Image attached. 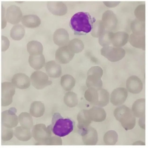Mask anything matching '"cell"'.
Segmentation results:
<instances>
[{"mask_svg": "<svg viewBox=\"0 0 148 148\" xmlns=\"http://www.w3.org/2000/svg\"><path fill=\"white\" fill-rule=\"evenodd\" d=\"M95 21V18L88 12H80L72 16L70 25L75 34L84 35L92 31Z\"/></svg>", "mask_w": 148, "mask_h": 148, "instance_id": "6da1fadb", "label": "cell"}, {"mask_svg": "<svg viewBox=\"0 0 148 148\" xmlns=\"http://www.w3.org/2000/svg\"><path fill=\"white\" fill-rule=\"evenodd\" d=\"M50 127L55 135L64 137L70 133L74 127L73 121L69 118H64L59 113L54 114Z\"/></svg>", "mask_w": 148, "mask_h": 148, "instance_id": "7a4b0ae2", "label": "cell"}, {"mask_svg": "<svg viewBox=\"0 0 148 148\" xmlns=\"http://www.w3.org/2000/svg\"><path fill=\"white\" fill-rule=\"evenodd\" d=\"M116 119L126 130L133 129L136 125V118L132 110L125 105L117 107L114 111Z\"/></svg>", "mask_w": 148, "mask_h": 148, "instance_id": "3957f363", "label": "cell"}, {"mask_svg": "<svg viewBox=\"0 0 148 148\" xmlns=\"http://www.w3.org/2000/svg\"><path fill=\"white\" fill-rule=\"evenodd\" d=\"M88 99L94 106L102 107L108 103L109 94L104 89L91 88L87 92Z\"/></svg>", "mask_w": 148, "mask_h": 148, "instance_id": "277c9868", "label": "cell"}, {"mask_svg": "<svg viewBox=\"0 0 148 148\" xmlns=\"http://www.w3.org/2000/svg\"><path fill=\"white\" fill-rule=\"evenodd\" d=\"M15 87L10 82H5L1 84V106H7L12 102L15 93Z\"/></svg>", "mask_w": 148, "mask_h": 148, "instance_id": "5b68a950", "label": "cell"}, {"mask_svg": "<svg viewBox=\"0 0 148 148\" xmlns=\"http://www.w3.org/2000/svg\"><path fill=\"white\" fill-rule=\"evenodd\" d=\"M16 112V109L13 107L2 112L1 114V125L10 128L15 127L18 123Z\"/></svg>", "mask_w": 148, "mask_h": 148, "instance_id": "8992f818", "label": "cell"}, {"mask_svg": "<svg viewBox=\"0 0 148 148\" xmlns=\"http://www.w3.org/2000/svg\"><path fill=\"white\" fill-rule=\"evenodd\" d=\"M7 22L13 25L18 24L23 17L20 7L15 5H11L7 9L5 15Z\"/></svg>", "mask_w": 148, "mask_h": 148, "instance_id": "52a82bcc", "label": "cell"}, {"mask_svg": "<svg viewBox=\"0 0 148 148\" xmlns=\"http://www.w3.org/2000/svg\"><path fill=\"white\" fill-rule=\"evenodd\" d=\"M75 54L69 48L67 45L60 47L55 53V59L62 64L69 63L73 58Z\"/></svg>", "mask_w": 148, "mask_h": 148, "instance_id": "ba28073f", "label": "cell"}, {"mask_svg": "<svg viewBox=\"0 0 148 148\" xmlns=\"http://www.w3.org/2000/svg\"><path fill=\"white\" fill-rule=\"evenodd\" d=\"M127 90L123 88L114 90L111 94L110 101L114 106H119L123 103L128 96Z\"/></svg>", "mask_w": 148, "mask_h": 148, "instance_id": "9c48e42d", "label": "cell"}, {"mask_svg": "<svg viewBox=\"0 0 148 148\" xmlns=\"http://www.w3.org/2000/svg\"><path fill=\"white\" fill-rule=\"evenodd\" d=\"M11 83L15 88L23 89L27 88L30 84V79L26 74L18 73L12 77Z\"/></svg>", "mask_w": 148, "mask_h": 148, "instance_id": "30bf717a", "label": "cell"}, {"mask_svg": "<svg viewBox=\"0 0 148 148\" xmlns=\"http://www.w3.org/2000/svg\"><path fill=\"white\" fill-rule=\"evenodd\" d=\"M45 68L47 75L51 77L58 78L62 74V69L61 66L54 60L47 62L45 64Z\"/></svg>", "mask_w": 148, "mask_h": 148, "instance_id": "8fae6325", "label": "cell"}, {"mask_svg": "<svg viewBox=\"0 0 148 148\" xmlns=\"http://www.w3.org/2000/svg\"><path fill=\"white\" fill-rule=\"evenodd\" d=\"M53 40L56 45L60 47L67 45L70 41L69 34L64 29H58L54 33Z\"/></svg>", "mask_w": 148, "mask_h": 148, "instance_id": "7c38bea8", "label": "cell"}, {"mask_svg": "<svg viewBox=\"0 0 148 148\" xmlns=\"http://www.w3.org/2000/svg\"><path fill=\"white\" fill-rule=\"evenodd\" d=\"M30 79L35 86L44 85L49 82L48 76L45 73L40 71H36L31 75Z\"/></svg>", "mask_w": 148, "mask_h": 148, "instance_id": "4fadbf2b", "label": "cell"}, {"mask_svg": "<svg viewBox=\"0 0 148 148\" xmlns=\"http://www.w3.org/2000/svg\"><path fill=\"white\" fill-rule=\"evenodd\" d=\"M89 115L91 121L96 122H101L105 119L106 113L103 108L94 106L89 110Z\"/></svg>", "mask_w": 148, "mask_h": 148, "instance_id": "5bb4252c", "label": "cell"}, {"mask_svg": "<svg viewBox=\"0 0 148 148\" xmlns=\"http://www.w3.org/2000/svg\"><path fill=\"white\" fill-rule=\"evenodd\" d=\"M145 98H140L134 103L132 110L135 117L139 118L145 117Z\"/></svg>", "mask_w": 148, "mask_h": 148, "instance_id": "9a60e30c", "label": "cell"}, {"mask_svg": "<svg viewBox=\"0 0 148 148\" xmlns=\"http://www.w3.org/2000/svg\"><path fill=\"white\" fill-rule=\"evenodd\" d=\"M28 62L30 66L35 70L41 69L45 64V59L44 55H30Z\"/></svg>", "mask_w": 148, "mask_h": 148, "instance_id": "2e32d148", "label": "cell"}, {"mask_svg": "<svg viewBox=\"0 0 148 148\" xmlns=\"http://www.w3.org/2000/svg\"><path fill=\"white\" fill-rule=\"evenodd\" d=\"M27 49L30 55H38L42 54L43 47L42 44L36 40L29 41L27 44Z\"/></svg>", "mask_w": 148, "mask_h": 148, "instance_id": "e0dca14e", "label": "cell"}, {"mask_svg": "<svg viewBox=\"0 0 148 148\" xmlns=\"http://www.w3.org/2000/svg\"><path fill=\"white\" fill-rule=\"evenodd\" d=\"M25 34V30L23 26L19 24L15 25L10 32V37L13 40L19 41L21 40Z\"/></svg>", "mask_w": 148, "mask_h": 148, "instance_id": "ac0fdd59", "label": "cell"}, {"mask_svg": "<svg viewBox=\"0 0 148 148\" xmlns=\"http://www.w3.org/2000/svg\"><path fill=\"white\" fill-rule=\"evenodd\" d=\"M118 140V134L114 130H110L107 131L103 137V140L105 143L108 145H114Z\"/></svg>", "mask_w": 148, "mask_h": 148, "instance_id": "d6986e66", "label": "cell"}, {"mask_svg": "<svg viewBox=\"0 0 148 148\" xmlns=\"http://www.w3.org/2000/svg\"><path fill=\"white\" fill-rule=\"evenodd\" d=\"M67 46L74 53L81 52L84 48V45L82 41L76 38L69 41Z\"/></svg>", "mask_w": 148, "mask_h": 148, "instance_id": "ffe728a7", "label": "cell"}, {"mask_svg": "<svg viewBox=\"0 0 148 148\" xmlns=\"http://www.w3.org/2000/svg\"><path fill=\"white\" fill-rule=\"evenodd\" d=\"M14 134L18 140L23 141L27 140L29 138L27 132L21 126H17L14 129Z\"/></svg>", "mask_w": 148, "mask_h": 148, "instance_id": "44dd1931", "label": "cell"}, {"mask_svg": "<svg viewBox=\"0 0 148 148\" xmlns=\"http://www.w3.org/2000/svg\"><path fill=\"white\" fill-rule=\"evenodd\" d=\"M88 138L86 142L90 145H96L98 141V134L97 130L92 127H90L87 132Z\"/></svg>", "mask_w": 148, "mask_h": 148, "instance_id": "7402d4cb", "label": "cell"}, {"mask_svg": "<svg viewBox=\"0 0 148 148\" xmlns=\"http://www.w3.org/2000/svg\"><path fill=\"white\" fill-rule=\"evenodd\" d=\"M22 24L24 26L28 28H34L38 26V24L34 20V17L31 15H26L23 16Z\"/></svg>", "mask_w": 148, "mask_h": 148, "instance_id": "603a6c76", "label": "cell"}, {"mask_svg": "<svg viewBox=\"0 0 148 148\" xmlns=\"http://www.w3.org/2000/svg\"><path fill=\"white\" fill-rule=\"evenodd\" d=\"M127 88L130 92L134 94H137L141 91L142 86L140 82H130L127 83Z\"/></svg>", "mask_w": 148, "mask_h": 148, "instance_id": "cb8c5ba5", "label": "cell"}, {"mask_svg": "<svg viewBox=\"0 0 148 148\" xmlns=\"http://www.w3.org/2000/svg\"><path fill=\"white\" fill-rule=\"evenodd\" d=\"M14 131L12 128H8L1 125V139L3 141H8L13 137Z\"/></svg>", "mask_w": 148, "mask_h": 148, "instance_id": "d4e9b609", "label": "cell"}, {"mask_svg": "<svg viewBox=\"0 0 148 148\" xmlns=\"http://www.w3.org/2000/svg\"><path fill=\"white\" fill-rule=\"evenodd\" d=\"M61 83L64 86L72 85L75 82L74 77L71 75L65 74L61 77Z\"/></svg>", "mask_w": 148, "mask_h": 148, "instance_id": "484cf974", "label": "cell"}, {"mask_svg": "<svg viewBox=\"0 0 148 148\" xmlns=\"http://www.w3.org/2000/svg\"><path fill=\"white\" fill-rule=\"evenodd\" d=\"M1 51H5L10 47V41L7 37L3 35L1 36Z\"/></svg>", "mask_w": 148, "mask_h": 148, "instance_id": "4316f807", "label": "cell"}, {"mask_svg": "<svg viewBox=\"0 0 148 148\" xmlns=\"http://www.w3.org/2000/svg\"><path fill=\"white\" fill-rule=\"evenodd\" d=\"M7 21L5 16V10L2 5L1 7V28L4 29L6 26Z\"/></svg>", "mask_w": 148, "mask_h": 148, "instance_id": "83f0119b", "label": "cell"}, {"mask_svg": "<svg viewBox=\"0 0 148 148\" xmlns=\"http://www.w3.org/2000/svg\"><path fill=\"white\" fill-rule=\"evenodd\" d=\"M145 117L140 118L138 121V124L141 128L145 129Z\"/></svg>", "mask_w": 148, "mask_h": 148, "instance_id": "f1b7e54d", "label": "cell"}]
</instances>
